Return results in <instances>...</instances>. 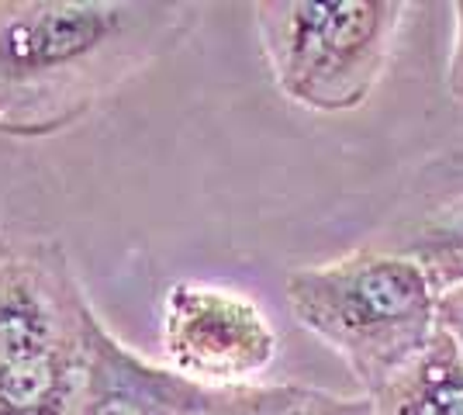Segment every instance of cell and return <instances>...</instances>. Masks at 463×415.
Here are the masks:
<instances>
[{"label": "cell", "mask_w": 463, "mask_h": 415, "mask_svg": "<svg viewBox=\"0 0 463 415\" xmlns=\"http://www.w3.org/2000/svg\"><path fill=\"white\" fill-rule=\"evenodd\" d=\"M394 253L419 259L432 284L443 291L463 280V187L398 218V225L381 242Z\"/></svg>", "instance_id": "7"}, {"label": "cell", "mask_w": 463, "mask_h": 415, "mask_svg": "<svg viewBox=\"0 0 463 415\" xmlns=\"http://www.w3.org/2000/svg\"><path fill=\"white\" fill-rule=\"evenodd\" d=\"M256 32L280 98L346 115L381 87L405 24V0H260Z\"/></svg>", "instance_id": "3"}, {"label": "cell", "mask_w": 463, "mask_h": 415, "mask_svg": "<svg viewBox=\"0 0 463 415\" xmlns=\"http://www.w3.org/2000/svg\"><path fill=\"white\" fill-rule=\"evenodd\" d=\"M94 318L62 242L0 229V367L83 354Z\"/></svg>", "instance_id": "4"}, {"label": "cell", "mask_w": 463, "mask_h": 415, "mask_svg": "<svg viewBox=\"0 0 463 415\" xmlns=\"http://www.w3.org/2000/svg\"><path fill=\"white\" fill-rule=\"evenodd\" d=\"M446 90L457 104H463V0L453 4V45L446 62Z\"/></svg>", "instance_id": "12"}, {"label": "cell", "mask_w": 463, "mask_h": 415, "mask_svg": "<svg viewBox=\"0 0 463 415\" xmlns=\"http://www.w3.org/2000/svg\"><path fill=\"white\" fill-rule=\"evenodd\" d=\"M367 398L377 415H463V360L436 329L422 354Z\"/></svg>", "instance_id": "8"}, {"label": "cell", "mask_w": 463, "mask_h": 415, "mask_svg": "<svg viewBox=\"0 0 463 415\" xmlns=\"http://www.w3.org/2000/svg\"><path fill=\"white\" fill-rule=\"evenodd\" d=\"M294 384H246L225 388L222 401L204 415H277L288 405Z\"/></svg>", "instance_id": "10"}, {"label": "cell", "mask_w": 463, "mask_h": 415, "mask_svg": "<svg viewBox=\"0 0 463 415\" xmlns=\"http://www.w3.org/2000/svg\"><path fill=\"white\" fill-rule=\"evenodd\" d=\"M201 18L184 0H0V138L77 128Z\"/></svg>", "instance_id": "1"}, {"label": "cell", "mask_w": 463, "mask_h": 415, "mask_svg": "<svg viewBox=\"0 0 463 415\" xmlns=\"http://www.w3.org/2000/svg\"><path fill=\"white\" fill-rule=\"evenodd\" d=\"M225 388H208L153 363L100 322L87 333V377L80 415H204L222 401Z\"/></svg>", "instance_id": "6"}, {"label": "cell", "mask_w": 463, "mask_h": 415, "mask_svg": "<svg viewBox=\"0 0 463 415\" xmlns=\"http://www.w3.org/2000/svg\"><path fill=\"white\" fill-rule=\"evenodd\" d=\"M436 329L449 339V346L463 360V280L443 288L436 297Z\"/></svg>", "instance_id": "11"}, {"label": "cell", "mask_w": 463, "mask_h": 415, "mask_svg": "<svg viewBox=\"0 0 463 415\" xmlns=\"http://www.w3.org/2000/svg\"><path fill=\"white\" fill-rule=\"evenodd\" d=\"M159 339L166 367L208 388L256 384L280 354L270 316L250 295L208 280H174L166 288Z\"/></svg>", "instance_id": "5"}, {"label": "cell", "mask_w": 463, "mask_h": 415, "mask_svg": "<svg viewBox=\"0 0 463 415\" xmlns=\"http://www.w3.org/2000/svg\"><path fill=\"white\" fill-rule=\"evenodd\" d=\"M277 415H377V409L367 395H335L322 388L294 384L288 405Z\"/></svg>", "instance_id": "9"}, {"label": "cell", "mask_w": 463, "mask_h": 415, "mask_svg": "<svg viewBox=\"0 0 463 415\" xmlns=\"http://www.w3.org/2000/svg\"><path fill=\"white\" fill-rule=\"evenodd\" d=\"M284 295L294 322L346 363L360 395H377L436 336L439 288L419 259L384 246L298 267Z\"/></svg>", "instance_id": "2"}]
</instances>
